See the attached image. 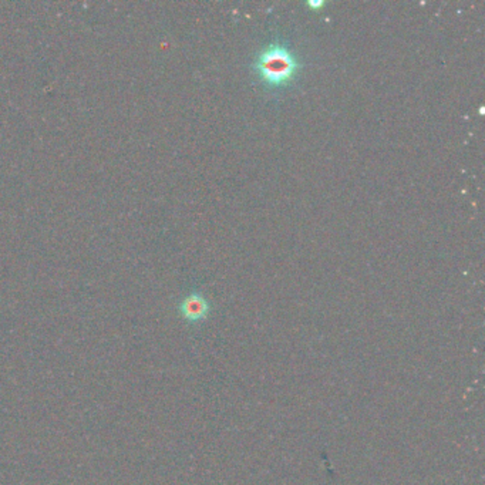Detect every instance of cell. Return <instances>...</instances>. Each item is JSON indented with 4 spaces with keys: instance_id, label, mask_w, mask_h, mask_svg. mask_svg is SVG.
Instances as JSON below:
<instances>
[{
    "instance_id": "7a4b0ae2",
    "label": "cell",
    "mask_w": 485,
    "mask_h": 485,
    "mask_svg": "<svg viewBox=\"0 0 485 485\" xmlns=\"http://www.w3.org/2000/svg\"><path fill=\"white\" fill-rule=\"evenodd\" d=\"M180 312L185 321L199 322L210 313V303L201 293H191L182 300Z\"/></svg>"
},
{
    "instance_id": "6da1fadb",
    "label": "cell",
    "mask_w": 485,
    "mask_h": 485,
    "mask_svg": "<svg viewBox=\"0 0 485 485\" xmlns=\"http://www.w3.org/2000/svg\"><path fill=\"white\" fill-rule=\"evenodd\" d=\"M253 69L268 87H283L295 78L299 62L287 44L272 43L256 57Z\"/></svg>"
},
{
    "instance_id": "3957f363",
    "label": "cell",
    "mask_w": 485,
    "mask_h": 485,
    "mask_svg": "<svg viewBox=\"0 0 485 485\" xmlns=\"http://www.w3.org/2000/svg\"><path fill=\"white\" fill-rule=\"evenodd\" d=\"M307 6H309V8H312V9L318 10V9H321V8H323V6H325V2H323V0H309V2H307Z\"/></svg>"
}]
</instances>
